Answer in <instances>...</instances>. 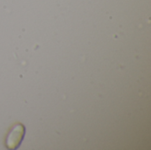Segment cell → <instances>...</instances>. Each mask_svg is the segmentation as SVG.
Masks as SVG:
<instances>
[{"instance_id": "1", "label": "cell", "mask_w": 151, "mask_h": 150, "mask_svg": "<svg viewBox=\"0 0 151 150\" xmlns=\"http://www.w3.org/2000/svg\"><path fill=\"white\" fill-rule=\"evenodd\" d=\"M24 135V128L21 125H16L12 127L6 139L7 147L9 149H14L19 146L22 137Z\"/></svg>"}]
</instances>
